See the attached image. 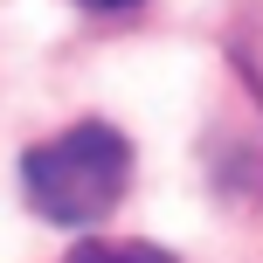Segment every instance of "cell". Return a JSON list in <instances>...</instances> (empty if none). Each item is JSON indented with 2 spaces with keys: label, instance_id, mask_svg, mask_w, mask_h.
I'll list each match as a JSON object with an SVG mask.
<instances>
[{
  "label": "cell",
  "instance_id": "6da1fadb",
  "mask_svg": "<svg viewBox=\"0 0 263 263\" xmlns=\"http://www.w3.org/2000/svg\"><path fill=\"white\" fill-rule=\"evenodd\" d=\"M125 180H132V145H125V132H111L97 118L90 125H69L63 139L35 145V153L21 159L28 208H35L42 222H63V229L104 222V215L118 208Z\"/></svg>",
  "mask_w": 263,
  "mask_h": 263
},
{
  "label": "cell",
  "instance_id": "7a4b0ae2",
  "mask_svg": "<svg viewBox=\"0 0 263 263\" xmlns=\"http://www.w3.org/2000/svg\"><path fill=\"white\" fill-rule=\"evenodd\" d=\"M69 263H180V256H166L159 242H77Z\"/></svg>",
  "mask_w": 263,
  "mask_h": 263
},
{
  "label": "cell",
  "instance_id": "3957f363",
  "mask_svg": "<svg viewBox=\"0 0 263 263\" xmlns=\"http://www.w3.org/2000/svg\"><path fill=\"white\" fill-rule=\"evenodd\" d=\"M83 7H132V0H83Z\"/></svg>",
  "mask_w": 263,
  "mask_h": 263
}]
</instances>
